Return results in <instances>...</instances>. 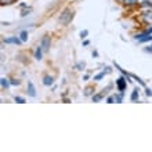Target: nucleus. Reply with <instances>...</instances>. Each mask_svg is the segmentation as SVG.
Here are the masks:
<instances>
[{"label":"nucleus","instance_id":"obj_3","mask_svg":"<svg viewBox=\"0 0 152 152\" xmlns=\"http://www.w3.org/2000/svg\"><path fill=\"white\" fill-rule=\"evenodd\" d=\"M127 79H126V76H119L118 79H116L115 84H116V88H118V91L122 93V94H124V90H126V87H127Z\"/></svg>","mask_w":152,"mask_h":152},{"label":"nucleus","instance_id":"obj_10","mask_svg":"<svg viewBox=\"0 0 152 152\" xmlns=\"http://www.w3.org/2000/svg\"><path fill=\"white\" fill-rule=\"evenodd\" d=\"M138 97H140V90L138 88H133L132 91V96H130V100L132 101H138Z\"/></svg>","mask_w":152,"mask_h":152},{"label":"nucleus","instance_id":"obj_28","mask_svg":"<svg viewBox=\"0 0 152 152\" xmlns=\"http://www.w3.org/2000/svg\"><path fill=\"white\" fill-rule=\"evenodd\" d=\"M90 44V40H83V46L86 47V46H88Z\"/></svg>","mask_w":152,"mask_h":152},{"label":"nucleus","instance_id":"obj_18","mask_svg":"<svg viewBox=\"0 0 152 152\" xmlns=\"http://www.w3.org/2000/svg\"><path fill=\"white\" fill-rule=\"evenodd\" d=\"M87 35H88V31H87V29H84V31H82V32L79 33V36H80V39H82V40L86 39V37H87Z\"/></svg>","mask_w":152,"mask_h":152},{"label":"nucleus","instance_id":"obj_31","mask_svg":"<svg viewBox=\"0 0 152 152\" xmlns=\"http://www.w3.org/2000/svg\"><path fill=\"white\" fill-rule=\"evenodd\" d=\"M88 79H90V75H84L83 76V80H88Z\"/></svg>","mask_w":152,"mask_h":152},{"label":"nucleus","instance_id":"obj_4","mask_svg":"<svg viewBox=\"0 0 152 152\" xmlns=\"http://www.w3.org/2000/svg\"><path fill=\"white\" fill-rule=\"evenodd\" d=\"M40 46L43 47L44 53L50 50V46H51V37H50V35H44V36L40 39Z\"/></svg>","mask_w":152,"mask_h":152},{"label":"nucleus","instance_id":"obj_29","mask_svg":"<svg viewBox=\"0 0 152 152\" xmlns=\"http://www.w3.org/2000/svg\"><path fill=\"white\" fill-rule=\"evenodd\" d=\"M93 57H96V58H97V57H98V51H96V50H94V51H93Z\"/></svg>","mask_w":152,"mask_h":152},{"label":"nucleus","instance_id":"obj_7","mask_svg":"<svg viewBox=\"0 0 152 152\" xmlns=\"http://www.w3.org/2000/svg\"><path fill=\"white\" fill-rule=\"evenodd\" d=\"M26 93H28L29 97H36V88H35V86H33V83L31 80L26 84Z\"/></svg>","mask_w":152,"mask_h":152},{"label":"nucleus","instance_id":"obj_23","mask_svg":"<svg viewBox=\"0 0 152 152\" xmlns=\"http://www.w3.org/2000/svg\"><path fill=\"white\" fill-rule=\"evenodd\" d=\"M132 77H133V79H134V80H137V82H138V83H140L141 86H142V87H145V83H144V82H142V80L140 79V77H138V76H136V75H132Z\"/></svg>","mask_w":152,"mask_h":152},{"label":"nucleus","instance_id":"obj_22","mask_svg":"<svg viewBox=\"0 0 152 152\" xmlns=\"http://www.w3.org/2000/svg\"><path fill=\"white\" fill-rule=\"evenodd\" d=\"M0 1H1V6H8V4L15 3L17 0H0Z\"/></svg>","mask_w":152,"mask_h":152},{"label":"nucleus","instance_id":"obj_14","mask_svg":"<svg viewBox=\"0 0 152 152\" xmlns=\"http://www.w3.org/2000/svg\"><path fill=\"white\" fill-rule=\"evenodd\" d=\"M31 12H32V7L22 8V11H21V15H22V17H26V15H29Z\"/></svg>","mask_w":152,"mask_h":152},{"label":"nucleus","instance_id":"obj_15","mask_svg":"<svg viewBox=\"0 0 152 152\" xmlns=\"http://www.w3.org/2000/svg\"><path fill=\"white\" fill-rule=\"evenodd\" d=\"M84 66H86V64H84L83 61H79V62H76V65H75L76 71H83Z\"/></svg>","mask_w":152,"mask_h":152},{"label":"nucleus","instance_id":"obj_19","mask_svg":"<svg viewBox=\"0 0 152 152\" xmlns=\"http://www.w3.org/2000/svg\"><path fill=\"white\" fill-rule=\"evenodd\" d=\"M10 83H11V86H20V84H21V80L14 77V79H10Z\"/></svg>","mask_w":152,"mask_h":152},{"label":"nucleus","instance_id":"obj_12","mask_svg":"<svg viewBox=\"0 0 152 152\" xmlns=\"http://www.w3.org/2000/svg\"><path fill=\"white\" fill-rule=\"evenodd\" d=\"M104 98V93H98V94H93V97H91V100H93V102H100L101 100Z\"/></svg>","mask_w":152,"mask_h":152},{"label":"nucleus","instance_id":"obj_6","mask_svg":"<svg viewBox=\"0 0 152 152\" xmlns=\"http://www.w3.org/2000/svg\"><path fill=\"white\" fill-rule=\"evenodd\" d=\"M138 7H140L141 11L152 10V1H151V0H144V1H141V3L138 4Z\"/></svg>","mask_w":152,"mask_h":152},{"label":"nucleus","instance_id":"obj_11","mask_svg":"<svg viewBox=\"0 0 152 152\" xmlns=\"http://www.w3.org/2000/svg\"><path fill=\"white\" fill-rule=\"evenodd\" d=\"M0 83H1V88H3V90H7V88L10 87V84H11L7 77H1V79H0Z\"/></svg>","mask_w":152,"mask_h":152},{"label":"nucleus","instance_id":"obj_1","mask_svg":"<svg viewBox=\"0 0 152 152\" xmlns=\"http://www.w3.org/2000/svg\"><path fill=\"white\" fill-rule=\"evenodd\" d=\"M73 17H75V11H73L71 7H66L61 11L60 17H58V22H60L62 26H68V25L72 22Z\"/></svg>","mask_w":152,"mask_h":152},{"label":"nucleus","instance_id":"obj_30","mask_svg":"<svg viewBox=\"0 0 152 152\" xmlns=\"http://www.w3.org/2000/svg\"><path fill=\"white\" fill-rule=\"evenodd\" d=\"M65 102V104H69V102H71V100H69V98H64V100H62Z\"/></svg>","mask_w":152,"mask_h":152},{"label":"nucleus","instance_id":"obj_17","mask_svg":"<svg viewBox=\"0 0 152 152\" xmlns=\"http://www.w3.org/2000/svg\"><path fill=\"white\" fill-rule=\"evenodd\" d=\"M20 37H21V40L25 43V42L28 40V32H26V31H22V32L20 33Z\"/></svg>","mask_w":152,"mask_h":152},{"label":"nucleus","instance_id":"obj_9","mask_svg":"<svg viewBox=\"0 0 152 152\" xmlns=\"http://www.w3.org/2000/svg\"><path fill=\"white\" fill-rule=\"evenodd\" d=\"M43 84L44 86H47V87H50V86H53L54 84V77L50 75H46L43 77Z\"/></svg>","mask_w":152,"mask_h":152},{"label":"nucleus","instance_id":"obj_20","mask_svg":"<svg viewBox=\"0 0 152 152\" xmlns=\"http://www.w3.org/2000/svg\"><path fill=\"white\" fill-rule=\"evenodd\" d=\"M14 101H15V102H18V104H25V98H22V97H18V96L14 97Z\"/></svg>","mask_w":152,"mask_h":152},{"label":"nucleus","instance_id":"obj_13","mask_svg":"<svg viewBox=\"0 0 152 152\" xmlns=\"http://www.w3.org/2000/svg\"><path fill=\"white\" fill-rule=\"evenodd\" d=\"M105 75L107 73L102 71V72H100V73H97V75H94V77H93V80H96V82H98V80H102L105 77Z\"/></svg>","mask_w":152,"mask_h":152},{"label":"nucleus","instance_id":"obj_26","mask_svg":"<svg viewBox=\"0 0 152 152\" xmlns=\"http://www.w3.org/2000/svg\"><path fill=\"white\" fill-rule=\"evenodd\" d=\"M104 72L107 73V75H108V73H111V72H112V69H111V66H107V68L104 69Z\"/></svg>","mask_w":152,"mask_h":152},{"label":"nucleus","instance_id":"obj_27","mask_svg":"<svg viewBox=\"0 0 152 152\" xmlns=\"http://www.w3.org/2000/svg\"><path fill=\"white\" fill-rule=\"evenodd\" d=\"M26 7H28V4H26V3H21L20 4V8H21V10H22V8H26Z\"/></svg>","mask_w":152,"mask_h":152},{"label":"nucleus","instance_id":"obj_2","mask_svg":"<svg viewBox=\"0 0 152 152\" xmlns=\"http://www.w3.org/2000/svg\"><path fill=\"white\" fill-rule=\"evenodd\" d=\"M138 21H140L142 25H152V10L141 11Z\"/></svg>","mask_w":152,"mask_h":152},{"label":"nucleus","instance_id":"obj_16","mask_svg":"<svg viewBox=\"0 0 152 152\" xmlns=\"http://www.w3.org/2000/svg\"><path fill=\"white\" fill-rule=\"evenodd\" d=\"M113 97H115V102H122L123 101V94L122 93H119V94H113Z\"/></svg>","mask_w":152,"mask_h":152},{"label":"nucleus","instance_id":"obj_24","mask_svg":"<svg viewBox=\"0 0 152 152\" xmlns=\"http://www.w3.org/2000/svg\"><path fill=\"white\" fill-rule=\"evenodd\" d=\"M107 102H108V104H113V102H115V97L113 96L107 97Z\"/></svg>","mask_w":152,"mask_h":152},{"label":"nucleus","instance_id":"obj_25","mask_svg":"<svg viewBox=\"0 0 152 152\" xmlns=\"http://www.w3.org/2000/svg\"><path fill=\"white\" fill-rule=\"evenodd\" d=\"M145 94H147L148 97H152V90L148 88V87H145Z\"/></svg>","mask_w":152,"mask_h":152},{"label":"nucleus","instance_id":"obj_5","mask_svg":"<svg viewBox=\"0 0 152 152\" xmlns=\"http://www.w3.org/2000/svg\"><path fill=\"white\" fill-rule=\"evenodd\" d=\"M3 43L4 44H17V46H21L24 42H22V40H21V37H18V36H11V37L4 39Z\"/></svg>","mask_w":152,"mask_h":152},{"label":"nucleus","instance_id":"obj_21","mask_svg":"<svg viewBox=\"0 0 152 152\" xmlns=\"http://www.w3.org/2000/svg\"><path fill=\"white\" fill-rule=\"evenodd\" d=\"M93 90H94V88H93V87H87V88H86V90H84V96H86V97L91 96L93 93H94V91H93Z\"/></svg>","mask_w":152,"mask_h":152},{"label":"nucleus","instance_id":"obj_8","mask_svg":"<svg viewBox=\"0 0 152 152\" xmlns=\"http://www.w3.org/2000/svg\"><path fill=\"white\" fill-rule=\"evenodd\" d=\"M43 53H44V50H43V47L42 46H36V50H35V60H37V61H40L42 58H43Z\"/></svg>","mask_w":152,"mask_h":152}]
</instances>
